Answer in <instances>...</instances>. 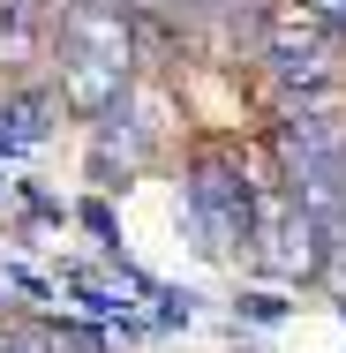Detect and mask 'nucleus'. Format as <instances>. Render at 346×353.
<instances>
[{
    "mask_svg": "<svg viewBox=\"0 0 346 353\" xmlns=\"http://www.w3.org/2000/svg\"><path fill=\"white\" fill-rule=\"evenodd\" d=\"M128 83V23L113 0H75L61 23V90L83 113H106Z\"/></svg>",
    "mask_w": 346,
    "mask_h": 353,
    "instance_id": "f257e3e1",
    "label": "nucleus"
},
{
    "mask_svg": "<svg viewBox=\"0 0 346 353\" xmlns=\"http://www.w3.org/2000/svg\"><path fill=\"white\" fill-rule=\"evenodd\" d=\"M189 211L204 225L211 248H249L256 241V203H249V173L233 150H204L189 173Z\"/></svg>",
    "mask_w": 346,
    "mask_h": 353,
    "instance_id": "f03ea898",
    "label": "nucleus"
},
{
    "mask_svg": "<svg viewBox=\"0 0 346 353\" xmlns=\"http://www.w3.org/2000/svg\"><path fill=\"white\" fill-rule=\"evenodd\" d=\"M331 38H339V30H324V23L294 0V8L271 15V38H264V46H271V68L286 75V83L316 90V83H324V46H331Z\"/></svg>",
    "mask_w": 346,
    "mask_h": 353,
    "instance_id": "7ed1b4c3",
    "label": "nucleus"
},
{
    "mask_svg": "<svg viewBox=\"0 0 346 353\" xmlns=\"http://www.w3.org/2000/svg\"><path fill=\"white\" fill-rule=\"evenodd\" d=\"M0 353H61L53 331H30V323H15V331H0Z\"/></svg>",
    "mask_w": 346,
    "mask_h": 353,
    "instance_id": "20e7f679",
    "label": "nucleus"
},
{
    "mask_svg": "<svg viewBox=\"0 0 346 353\" xmlns=\"http://www.w3.org/2000/svg\"><path fill=\"white\" fill-rule=\"evenodd\" d=\"M301 8H309L324 30H346V0H301Z\"/></svg>",
    "mask_w": 346,
    "mask_h": 353,
    "instance_id": "39448f33",
    "label": "nucleus"
}]
</instances>
